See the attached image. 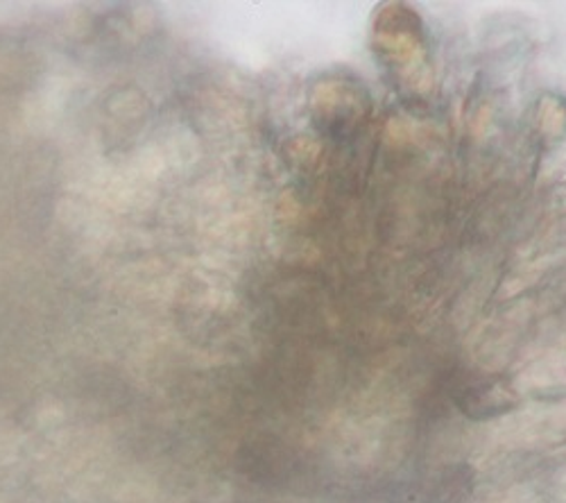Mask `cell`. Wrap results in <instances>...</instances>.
<instances>
[{"instance_id": "cell-2", "label": "cell", "mask_w": 566, "mask_h": 503, "mask_svg": "<svg viewBox=\"0 0 566 503\" xmlns=\"http://www.w3.org/2000/svg\"><path fill=\"white\" fill-rule=\"evenodd\" d=\"M471 496H474V472L467 465H451L429 485L427 503H469Z\"/></svg>"}, {"instance_id": "cell-1", "label": "cell", "mask_w": 566, "mask_h": 503, "mask_svg": "<svg viewBox=\"0 0 566 503\" xmlns=\"http://www.w3.org/2000/svg\"><path fill=\"white\" fill-rule=\"evenodd\" d=\"M455 404L471 420H490L510 413L518 397L503 377H474L458 390Z\"/></svg>"}]
</instances>
